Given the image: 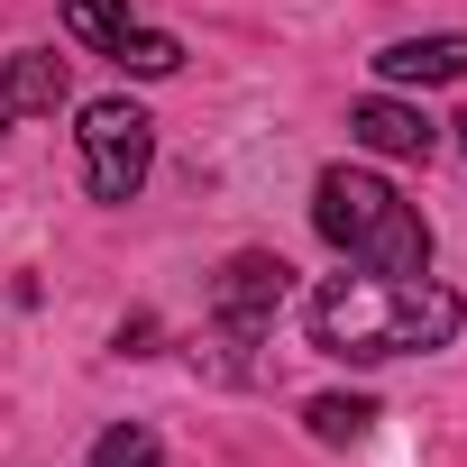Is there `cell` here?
I'll list each match as a JSON object with an SVG mask.
<instances>
[{"label": "cell", "mask_w": 467, "mask_h": 467, "mask_svg": "<svg viewBox=\"0 0 467 467\" xmlns=\"http://www.w3.org/2000/svg\"><path fill=\"white\" fill-rule=\"evenodd\" d=\"M312 339L330 358H421V348H449L458 339V294L431 285V275H330L312 294Z\"/></svg>", "instance_id": "obj_1"}, {"label": "cell", "mask_w": 467, "mask_h": 467, "mask_svg": "<svg viewBox=\"0 0 467 467\" xmlns=\"http://www.w3.org/2000/svg\"><path fill=\"white\" fill-rule=\"evenodd\" d=\"M312 229L367 275H431V220L367 165H330L312 183Z\"/></svg>", "instance_id": "obj_2"}, {"label": "cell", "mask_w": 467, "mask_h": 467, "mask_svg": "<svg viewBox=\"0 0 467 467\" xmlns=\"http://www.w3.org/2000/svg\"><path fill=\"white\" fill-rule=\"evenodd\" d=\"M74 138H83V183H92V202H138V183H147V165H156V119H147L138 101H92Z\"/></svg>", "instance_id": "obj_3"}, {"label": "cell", "mask_w": 467, "mask_h": 467, "mask_svg": "<svg viewBox=\"0 0 467 467\" xmlns=\"http://www.w3.org/2000/svg\"><path fill=\"white\" fill-rule=\"evenodd\" d=\"M285 275H294V266H285V257H257V248H248V257H229L220 285H211L220 330H229V339H257V330L275 321V303H285Z\"/></svg>", "instance_id": "obj_4"}, {"label": "cell", "mask_w": 467, "mask_h": 467, "mask_svg": "<svg viewBox=\"0 0 467 467\" xmlns=\"http://www.w3.org/2000/svg\"><path fill=\"white\" fill-rule=\"evenodd\" d=\"M348 138L376 147V156H431V147H440V129H431L412 101H385V92H367V101L348 110Z\"/></svg>", "instance_id": "obj_5"}, {"label": "cell", "mask_w": 467, "mask_h": 467, "mask_svg": "<svg viewBox=\"0 0 467 467\" xmlns=\"http://www.w3.org/2000/svg\"><path fill=\"white\" fill-rule=\"evenodd\" d=\"M376 74H385V83H421V92H431V83H467V37H458V28H449V37H394V47L376 56Z\"/></svg>", "instance_id": "obj_6"}, {"label": "cell", "mask_w": 467, "mask_h": 467, "mask_svg": "<svg viewBox=\"0 0 467 467\" xmlns=\"http://www.w3.org/2000/svg\"><path fill=\"white\" fill-rule=\"evenodd\" d=\"M0 110H10V119H56L65 110V56H10Z\"/></svg>", "instance_id": "obj_7"}, {"label": "cell", "mask_w": 467, "mask_h": 467, "mask_svg": "<svg viewBox=\"0 0 467 467\" xmlns=\"http://www.w3.org/2000/svg\"><path fill=\"white\" fill-rule=\"evenodd\" d=\"M110 65H119V74H147V83H156V74H174V65H183V37H165V28L129 19V37L110 47Z\"/></svg>", "instance_id": "obj_8"}, {"label": "cell", "mask_w": 467, "mask_h": 467, "mask_svg": "<svg viewBox=\"0 0 467 467\" xmlns=\"http://www.w3.org/2000/svg\"><path fill=\"white\" fill-rule=\"evenodd\" d=\"M303 421H312V440H330V449H348V440H367V421H376V403H367V394H321V403H303Z\"/></svg>", "instance_id": "obj_9"}, {"label": "cell", "mask_w": 467, "mask_h": 467, "mask_svg": "<svg viewBox=\"0 0 467 467\" xmlns=\"http://www.w3.org/2000/svg\"><path fill=\"white\" fill-rule=\"evenodd\" d=\"M65 28H74L92 56H110V47L129 37V0H65Z\"/></svg>", "instance_id": "obj_10"}, {"label": "cell", "mask_w": 467, "mask_h": 467, "mask_svg": "<svg viewBox=\"0 0 467 467\" xmlns=\"http://www.w3.org/2000/svg\"><path fill=\"white\" fill-rule=\"evenodd\" d=\"M92 467H165V449H156V431L119 421V431H101V440H92Z\"/></svg>", "instance_id": "obj_11"}, {"label": "cell", "mask_w": 467, "mask_h": 467, "mask_svg": "<svg viewBox=\"0 0 467 467\" xmlns=\"http://www.w3.org/2000/svg\"><path fill=\"white\" fill-rule=\"evenodd\" d=\"M458 147H467V119H458Z\"/></svg>", "instance_id": "obj_12"}, {"label": "cell", "mask_w": 467, "mask_h": 467, "mask_svg": "<svg viewBox=\"0 0 467 467\" xmlns=\"http://www.w3.org/2000/svg\"><path fill=\"white\" fill-rule=\"evenodd\" d=\"M0 119H10V110H0Z\"/></svg>", "instance_id": "obj_13"}]
</instances>
